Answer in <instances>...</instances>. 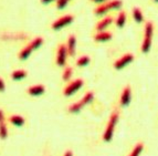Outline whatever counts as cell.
<instances>
[{
  "label": "cell",
  "instance_id": "44dd1931",
  "mask_svg": "<svg viewBox=\"0 0 158 156\" xmlns=\"http://www.w3.org/2000/svg\"><path fill=\"white\" fill-rule=\"evenodd\" d=\"M7 137H8V129H7L6 122H1L0 123V138L6 140Z\"/></svg>",
  "mask_w": 158,
  "mask_h": 156
},
{
  "label": "cell",
  "instance_id": "277c9868",
  "mask_svg": "<svg viewBox=\"0 0 158 156\" xmlns=\"http://www.w3.org/2000/svg\"><path fill=\"white\" fill-rule=\"evenodd\" d=\"M117 121H118V112H113L110 120H108L107 126H106V130L104 132V135H103V140L105 142H110L113 138V134L114 131H115L116 124H117Z\"/></svg>",
  "mask_w": 158,
  "mask_h": 156
},
{
  "label": "cell",
  "instance_id": "9a60e30c",
  "mask_svg": "<svg viewBox=\"0 0 158 156\" xmlns=\"http://www.w3.org/2000/svg\"><path fill=\"white\" fill-rule=\"evenodd\" d=\"M9 122H10L11 124L15 125V126L17 127H21L24 125V123H26V120H24L23 116H21V115H11L10 117H9Z\"/></svg>",
  "mask_w": 158,
  "mask_h": 156
},
{
  "label": "cell",
  "instance_id": "8992f818",
  "mask_svg": "<svg viewBox=\"0 0 158 156\" xmlns=\"http://www.w3.org/2000/svg\"><path fill=\"white\" fill-rule=\"evenodd\" d=\"M123 5L121 0H112V1H108L107 3H103V5L98 6V8L95 9V15L96 16H103L105 13L108 12V10H115V9H119Z\"/></svg>",
  "mask_w": 158,
  "mask_h": 156
},
{
  "label": "cell",
  "instance_id": "2e32d148",
  "mask_svg": "<svg viewBox=\"0 0 158 156\" xmlns=\"http://www.w3.org/2000/svg\"><path fill=\"white\" fill-rule=\"evenodd\" d=\"M112 21H113V19H112L111 17H106V18L102 19V20L96 24V30H98V31H104V30H105L106 28L112 23Z\"/></svg>",
  "mask_w": 158,
  "mask_h": 156
},
{
  "label": "cell",
  "instance_id": "9c48e42d",
  "mask_svg": "<svg viewBox=\"0 0 158 156\" xmlns=\"http://www.w3.org/2000/svg\"><path fill=\"white\" fill-rule=\"evenodd\" d=\"M69 54H68V50H66V47L64 44H60L56 51V64L59 66H64L66 63V59H68Z\"/></svg>",
  "mask_w": 158,
  "mask_h": 156
},
{
  "label": "cell",
  "instance_id": "3957f363",
  "mask_svg": "<svg viewBox=\"0 0 158 156\" xmlns=\"http://www.w3.org/2000/svg\"><path fill=\"white\" fill-rule=\"evenodd\" d=\"M153 32L154 26L150 21L146 22L145 26V33H144V40L142 43V52L147 53L152 47V40H153Z\"/></svg>",
  "mask_w": 158,
  "mask_h": 156
},
{
  "label": "cell",
  "instance_id": "d4e9b609",
  "mask_svg": "<svg viewBox=\"0 0 158 156\" xmlns=\"http://www.w3.org/2000/svg\"><path fill=\"white\" fill-rule=\"evenodd\" d=\"M6 90V83L2 78H0V92H5Z\"/></svg>",
  "mask_w": 158,
  "mask_h": 156
},
{
  "label": "cell",
  "instance_id": "f546056e",
  "mask_svg": "<svg viewBox=\"0 0 158 156\" xmlns=\"http://www.w3.org/2000/svg\"><path fill=\"white\" fill-rule=\"evenodd\" d=\"M154 1H156V2H158V0H154Z\"/></svg>",
  "mask_w": 158,
  "mask_h": 156
},
{
  "label": "cell",
  "instance_id": "f1b7e54d",
  "mask_svg": "<svg viewBox=\"0 0 158 156\" xmlns=\"http://www.w3.org/2000/svg\"><path fill=\"white\" fill-rule=\"evenodd\" d=\"M63 156H73V153H72V151H66Z\"/></svg>",
  "mask_w": 158,
  "mask_h": 156
},
{
  "label": "cell",
  "instance_id": "30bf717a",
  "mask_svg": "<svg viewBox=\"0 0 158 156\" xmlns=\"http://www.w3.org/2000/svg\"><path fill=\"white\" fill-rule=\"evenodd\" d=\"M133 61H134V56H133L132 53H126V54H124L119 60H117L115 63H114V68H115L116 70H121V69H123V68H125L127 64L133 62Z\"/></svg>",
  "mask_w": 158,
  "mask_h": 156
},
{
  "label": "cell",
  "instance_id": "52a82bcc",
  "mask_svg": "<svg viewBox=\"0 0 158 156\" xmlns=\"http://www.w3.org/2000/svg\"><path fill=\"white\" fill-rule=\"evenodd\" d=\"M74 20V17L72 15H64V16L60 17L59 19H56V21H53L51 24V28L56 31H60L61 29L65 28L66 26L71 24Z\"/></svg>",
  "mask_w": 158,
  "mask_h": 156
},
{
  "label": "cell",
  "instance_id": "e0dca14e",
  "mask_svg": "<svg viewBox=\"0 0 158 156\" xmlns=\"http://www.w3.org/2000/svg\"><path fill=\"white\" fill-rule=\"evenodd\" d=\"M27 75H28V73H27V71H26V70H23V69L15 70V71L11 73V78H12V80H15V81H20V80H23Z\"/></svg>",
  "mask_w": 158,
  "mask_h": 156
},
{
  "label": "cell",
  "instance_id": "7c38bea8",
  "mask_svg": "<svg viewBox=\"0 0 158 156\" xmlns=\"http://www.w3.org/2000/svg\"><path fill=\"white\" fill-rule=\"evenodd\" d=\"M131 99H132V90H131V86L127 85L123 90V93H122L121 96V105L122 106H126L129 104L131 102Z\"/></svg>",
  "mask_w": 158,
  "mask_h": 156
},
{
  "label": "cell",
  "instance_id": "d6986e66",
  "mask_svg": "<svg viewBox=\"0 0 158 156\" xmlns=\"http://www.w3.org/2000/svg\"><path fill=\"white\" fill-rule=\"evenodd\" d=\"M133 18H134L135 21L138 22V23L143 22V20H144V16H143V12L139 8H137L136 7V8L133 9Z\"/></svg>",
  "mask_w": 158,
  "mask_h": 156
},
{
  "label": "cell",
  "instance_id": "484cf974",
  "mask_svg": "<svg viewBox=\"0 0 158 156\" xmlns=\"http://www.w3.org/2000/svg\"><path fill=\"white\" fill-rule=\"evenodd\" d=\"M41 1V3H43V5H49V3H52L54 2V1H58V0H40Z\"/></svg>",
  "mask_w": 158,
  "mask_h": 156
},
{
  "label": "cell",
  "instance_id": "8fae6325",
  "mask_svg": "<svg viewBox=\"0 0 158 156\" xmlns=\"http://www.w3.org/2000/svg\"><path fill=\"white\" fill-rule=\"evenodd\" d=\"M66 50H68L69 56L73 57L77 51V37L74 35H70L68 39V43H66Z\"/></svg>",
  "mask_w": 158,
  "mask_h": 156
},
{
  "label": "cell",
  "instance_id": "83f0119b",
  "mask_svg": "<svg viewBox=\"0 0 158 156\" xmlns=\"http://www.w3.org/2000/svg\"><path fill=\"white\" fill-rule=\"evenodd\" d=\"M92 1L95 3H103V2H106L107 0H92Z\"/></svg>",
  "mask_w": 158,
  "mask_h": 156
},
{
  "label": "cell",
  "instance_id": "ac0fdd59",
  "mask_svg": "<svg viewBox=\"0 0 158 156\" xmlns=\"http://www.w3.org/2000/svg\"><path fill=\"white\" fill-rule=\"evenodd\" d=\"M115 23L118 28H123V27L125 26V23H126V13H125L124 11H122V12L118 15Z\"/></svg>",
  "mask_w": 158,
  "mask_h": 156
},
{
  "label": "cell",
  "instance_id": "5bb4252c",
  "mask_svg": "<svg viewBox=\"0 0 158 156\" xmlns=\"http://www.w3.org/2000/svg\"><path fill=\"white\" fill-rule=\"evenodd\" d=\"M112 39V33L107 31H98L94 37V40L96 42H106Z\"/></svg>",
  "mask_w": 158,
  "mask_h": 156
},
{
  "label": "cell",
  "instance_id": "4316f807",
  "mask_svg": "<svg viewBox=\"0 0 158 156\" xmlns=\"http://www.w3.org/2000/svg\"><path fill=\"white\" fill-rule=\"evenodd\" d=\"M1 122H5V113H3V111L0 108V123Z\"/></svg>",
  "mask_w": 158,
  "mask_h": 156
},
{
  "label": "cell",
  "instance_id": "6da1fadb",
  "mask_svg": "<svg viewBox=\"0 0 158 156\" xmlns=\"http://www.w3.org/2000/svg\"><path fill=\"white\" fill-rule=\"evenodd\" d=\"M43 42H44V40H43L42 37H35L34 39H32L31 41L19 52V54H18L19 59L22 61L29 59V57L32 54V52H34L35 50H38V49H40L42 47Z\"/></svg>",
  "mask_w": 158,
  "mask_h": 156
},
{
  "label": "cell",
  "instance_id": "cb8c5ba5",
  "mask_svg": "<svg viewBox=\"0 0 158 156\" xmlns=\"http://www.w3.org/2000/svg\"><path fill=\"white\" fill-rule=\"evenodd\" d=\"M70 1H71V0H58V1H56V8L62 10V9H64L66 6L69 5Z\"/></svg>",
  "mask_w": 158,
  "mask_h": 156
},
{
  "label": "cell",
  "instance_id": "4fadbf2b",
  "mask_svg": "<svg viewBox=\"0 0 158 156\" xmlns=\"http://www.w3.org/2000/svg\"><path fill=\"white\" fill-rule=\"evenodd\" d=\"M27 92H28V94H30L32 96H39V95H42L43 93L45 92V87L42 84H35L30 86L27 90Z\"/></svg>",
  "mask_w": 158,
  "mask_h": 156
},
{
  "label": "cell",
  "instance_id": "603a6c76",
  "mask_svg": "<svg viewBox=\"0 0 158 156\" xmlns=\"http://www.w3.org/2000/svg\"><path fill=\"white\" fill-rule=\"evenodd\" d=\"M90 58L87 56H82V57H80L79 59H77V64L79 66H86L87 64L90 63Z\"/></svg>",
  "mask_w": 158,
  "mask_h": 156
},
{
  "label": "cell",
  "instance_id": "ffe728a7",
  "mask_svg": "<svg viewBox=\"0 0 158 156\" xmlns=\"http://www.w3.org/2000/svg\"><path fill=\"white\" fill-rule=\"evenodd\" d=\"M72 75H73V69H72L71 66L64 68L63 73H62V79H63L64 81H69V80L72 78Z\"/></svg>",
  "mask_w": 158,
  "mask_h": 156
},
{
  "label": "cell",
  "instance_id": "5b68a950",
  "mask_svg": "<svg viewBox=\"0 0 158 156\" xmlns=\"http://www.w3.org/2000/svg\"><path fill=\"white\" fill-rule=\"evenodd\" d=\"M93 99H94V93H93V92H87L86 94H85V95L79 101V102H77V103H73V104H71V105L69 106V108H68L69 112H70V113H79V112L81 111L82 108H84L85 105H87L89 103H91V102H92Z\"/></svg>",
  "mask_w": 158,
  "mask_h": 156
},
{
  "label": "cell",
  "instance_id": "7402d4cb",
  "mask_svg": "<svg viewBox=\"0 0 158 156\" xmlns=\"http://www.w3.org/2000/svg\"><path fill=\"white\" fill-rule=\"evenodd\" d=\"M143 150H144V145H143L142 143L136 144L134 150L132 151V153L129 154V156H139V154L143 152Z\"/></svg>",
  "mask_w": 158,
  "mask_h": 156
},
{
  "label": "cell",
  "instance_id": "ba28073f",
  "mask_svg": "<svg viewBox=\"0 0 158 156\" xmlns=\"http://www.w3.org/2000/svg\"><path fill=\"white\" fill-rule=\"evenodd\" d=\"M83 80L82 79H77L74 80L73 82H71L70 84L68 85V86L65 87L63 90V94L65 96H71L73 95L74 93H77V91L81 89L82 86H83Z\"/></svg>",
  "mask_w": 158,
  "mask_h": 156
},
{
  "label": "cell",
  "instance_id": "7a4b0ae2",
  "mask_svg": "<svg viewBox=\"0 0 158 156\" xmlns=\"http://www.w3.org/2000/svg\"><path fill=\"white\" fill-rule=\"evenodd\" d=\"M29 39V35L24 31H3L0 33L1 41H26Z\"/></svg>",
  "mask_w": 158,
  "mask_h": 156
}]
</instances>
